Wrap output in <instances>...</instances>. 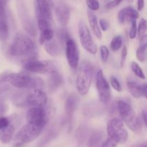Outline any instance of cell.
I'll use <instances>...</instances> for the list:
<instances>
[{
  "mask_svg": "<svg viewBox=\"0 0 147 147\" xmlns=\"http://www.w3.org/2000/svg\"><path fill=\"white\" fill-rule=\"evenodd\" d=\"M9 54L12 57H22L25 60H36L37 56V45L30 37L19 33L14 37L8 50Z\"/></svg>",
  "mask_w": 147,
  "mask_h": 147,
  "instance_id": "cell-1",
  "label": "cell"
},
{
  "mask_svg": "<svg viewBox=\"0 0 147 147\" xmlns=\"http://www.w3.org/2000/svg\"><path fill=\"white\" fill-rule=\"evenodd\" d=\"M8 83L21 89L40 88L44 86L42 79L24 73L4 72L0 75V83Z\"/></svg>",
  "mask_w": 147,
  "mask_h": 147,
  "instance_id": "cell-2",
  "label": "cell"
},
{
  "mask_svg": "<svg viewBox=\"0 0 147 147\" xmlns=\"http://www.w3.org/2000/svg\"><path fill=\"white\" fill-rule=\"evenodd\" d=\"M29 91H21L14 93L12 101L19 107L31 106L44 107L47 103V96L40 88L29 89Z\"/></svg>",
  "mask_w": 147,
  "mask_h": 147,
  "instance_id": "cell-3",
  "label": "cell"
},
{
  "mask_svg": "<svg viewBox=\"0 0 147 147\" xmlns=\"http://www.w3.org/2000/svg\"><path fill=\"white\" fill-rule=\"evenodd\" d=\"M116 108L122 122L134 133H140L142 131V123L140 119L136 116L131 106L123 100H119L116 103Z\"/></svg>",
  "mask_w": 147,
  "mask_h": 147,
  "instance_id": "cell-4",
  "label": "cell"
},
{
  "mask_svg": "<svg viewBox=\"0 0 147 147\" xmlns=\"http://www.w3.org/2000/svg\"><path fill=\"white\" fill-rule=\"evenodd\" d=\"M93 68L90 62H83L80 65L76 79L77 90L81 96H86L88 93L93 78Z\"/></svg>",
  "mask_w": 147,
  "mask_h": 147,
  "instance_id": "cell-5",
  "label": "cell"
},
{
  "mask_svg": "<svg viewBox=\"0 0 147 147\" xmlns=\"http://www.w3.org/2000/svg\"><path fill=\"white\" fill-rule=\"evenodd\" d=\"M43 129L40 126L27 123L15 135L14 147H22L26 144L33 142L41 134Z\"/></svg>",
  "mask_w": 147,
  "mask_h": 147,
  "instance_id": "cell-6",
  "label": "cell"
},
{
  "mask_svg": "<svg viewBox=\"0 0 147 147\" xmlns=\"http://www.w3.org/2000/svg\"><path fill=\"white\" fill-rule=\"evenodd\" d=\"M107 133L109 138L117 144H124L129 138L127 130L119 118H113L108 122Z\"/></svg>",
  "mask_w": 147,
  "mask_h": 147,
  "instance_id": "cell-7",
  "label": "cell"
},
{
  "mask_svg": "<svg viewBox=\"0 0 147 147\" xmlns=\"http://www.w3.org/2000/svg\"><path fill=\"white\" fill-rule=\"evenodd\" d=\"M23 67L27 71L40 74H50L52 72L57 70L55 64L51 60H30L24 63Z\"/></svg>",
  "mask_w": 147,
  "mask_h": 147,
  "instance_id": "cell-8",
  "label": "cell"
},
{
  "mask_svg": "<svg viewBox=\"0 0 147 147\" xmlns=\"http://www.w3.org/2000/svg\"><path fill=\"white\" fill-rule=\"evenodd\" d=\"M27 123L44 129L49 120L48 112L44 107H32L27 113Z\"/></svg>",
  "mask_w": 147,
  "mask_h": 147,
  "instance_id": "cell-9",
  "label": "cell"
},
{
  "mask_svg": "<svg viewBox=\"0 0 147 147\" xmlns=\"http://www.w3.org/2000/svg\"><path fill=\"white\" fill-rule=\"evenodd\" d=\"M80 41L83 48L92 55L97 53V47L92 37L89 28L85 23L80 22L78 26Z\"/></svg>",
  "mask_w": 147,
  "mask_h": 147,
  "instance_id": "cell-10",
  "label": "cell"
},
{
  "mask_svg": "<svg viewBox=\"0 0 147 147\" xmlns=\"http://www.w3.org/2000/svg\"><path fill=\"white\" fill-rule=\"evenodd\" d=\"M96 88L100 101L104 104L109 103L111 98V88L101 70H99L96 74Z\"/></svg>",
  "mask_w": 147,
  "mask_h": 147,
  "instance_id": "cell-11",
  "label": "cell"
},
{
  "mask_svg": "<svg viewBox=\"0 0 147 147\" xmlns=\"http://www.w3.org/2000/svg\"><path fill=\"white\" fill-rule=\"evenodd\" d=\"M52 1L45 0H37L34 1V11L37 20L53 22V12H52Z\"/></svg>",
  "mask_w": 147,
  "mask_h": 147,
  "instance_id": "cell-12",
  "label": "cell"
},
{
  "mask_svg": "<svg viewBox=\"0 0 147 147\" xmlns=\"http://www.w3.org/2000/svg\"><path fill=\"white\" fill-rule=\"evenodd\" d=\"M65 55L68 64L72 68H77L79 63V52L78 50L76 43L71 37H68L66 40L65 44Z\"/></svg>",
  "mask_w": 147,
  "mask_h": 147,
  "instance_id": "cell-13",
  "label": "cell"
},
{
  "mask_svg": "<svg viewBox=\"0 0 147 147\" xmlns=\"http://www.w3.org/2000/svg\"><path fill=\"white\" fill-rule=\"evenodd\" d=\"M55 12L59 24L63 27L68 24L70 19V9L66 3L58 1L55 3Z\"/></svg>",
  "mask_w": 147,
  "mask_h": 147,
  "instance_id": "cell-14",
  "label": "cell"
},
{
  "mask_svg": "<svg viewBox=\"0 0 147 147\" xmlns=\"http://www.w3.org/2000/svg\"><path fill=\"white\" fill-rule=\"evenodd\" d=\"M37 26L40 30V38H39L40 44L43 45L47 42L53 40L54 32H53L51 22L45 20H39L37 21Z\"/></svg>",
  "mask_w": 147,
  "mask_h": 147,
  "instance_id": "cell-15",
  "label": "cell"
},
{
  "mask_svg": "<svg viewBox=\"0 0 147 147\" xmlns=\"http://www.w3.org/2000/svg\"><path fill=\"white\" fill-rule=\"evenodd\" d=\"M19 7H20L19 13L20 15V20L22 22V25L24 30L31 35H35L37 33V30H36L34 22H33L30 14H29L28 11L26 7H24V5H22V4Z\"/></svg>",
  "mask_w": 147,
  "mask_h": 147,
  "instance_id": "cell-16",
  "label": "cell"
},
{
  "mask_svg": "<svg viewBox=\"0 0 147 147\" xmlns=\"http://www.w3.org/2000/svg\"><path fill=\"white\" fill-rule=\"evenodd\" d=\"M127 88L129 93L135 98H139L142 96L146 98L147 90L146 83L141 84L137 81H135L134 80L130 79L127 80Z\"/></svg>",
  "mask_w": 147,
  "mask_h": 147,
  "instance_id": "cell-17",
  "label": "cell"
},
{
  "mask_svg": "<svg viewBox=\"0 0 147 147\" xmlns=\"http://www.w3.org/2000/svg\"><path fill=\"white\" fill-rule=\"evenodd\" d=\"M139 17V14L136 9L131 7L123 8L118 14V22L120 24H123L126 22L136 20Z\"/></svg>",
  "mask_w": 147,
  "mask_h": 147,
  "instance_id": "cell-18",
  "label": "cell"
},
{
  "mask_svg": "<svg viewBox=\"0 0 147 147\" xmlns=\"http://www.w3.org/2000/svg\"><path fill=\"white\" fill-rule=\"evenodd\" d=\"M63 77L57 72V70L50 73V78H49L48 82H47V86H48V90L50 93H55L59 88L63 86Z\"/></svg>",
  "mask_w": 147,
  "mask_h": 147,
  "instance_id": "cell-19",
  "label": "cell"
},
{
  "mask_svg": "<svg viewBox=\"0 0 147 147\" xmlns=\"http://www.w3.org/2000/svg\"><path fill=\"white\" fill-rule=\"evenodd\" d=\"M14 131L15 129L12 123L0 128V142L5 144L9 143L13 139Z\"/></svg>",
  "mask_w": 147,
  "mask_h": 147,
  "instance_id": "cell-20",
  "label": "cell"
},
{
  "mask_svg": "<svg viewBox=\"0 0 147 147\" xmlns=\"http://www.w3.org/2000/svg\"><path fill=\"white\" fill-rule=\"evenodd\" d=\"M103 137L102 131L94 130L89 132L86 140V144L88 147H98Z\"/></svg>",
  "mask_w": 147,
  "mask_h": 147,
  "instance_id": "cell-21",
  "label": "cell"
},
{
  "mask_svg": "<svg viewBox=\"0 0 147 147\" xmlns=\"http://www.w3.org/2000/svg\"><path fill=\"white\" fill-rule=\"evenodd\" d=\"M78 105V97L75 94H71L67 98L65 103V112L69 117H71L76 111Z\"/></svg>",
  "mask_w": 147,
  "mask_h": 147,
  "instance_id": "cell-22",
  "label": "cell"
},
{
  "mask_svg": "<svg viewBox=\"0 0 147 147\" xmlns=\"http://www.w3.org/2000/svg\"><path fill=\"white\" fill-rule=\"evenodd\" d=\"M87 15L88 19L89 24H90V28H91L93 34H95V36H96L98 39H101V30H100V27H99L98 22L96 15L93 12V11H90V10H88V11Z\"/></svg>",
  "mask_w": 147,
  "mask_h": 147,
  "instance_id": "cell-23",
  "label": "cell"
},
{
  "mask_svg": "<svg viewBox=\"0 0 147 147\" xmlns=\"http://www.w3.org/2000/svg\"><path fill=\"white\" fill-rule=\"evenodd\" d=\"M45 49L46 52L51 56L57 57L61 54V48L60 45L53 39L45 43Z\"/></svg>",
  "mask_w": 147,
  "mask_h": 147,
  "instance_id": "cell-24",
  "label": "cell"
},
{
  "mask_svg": "<svg viewBox=\"0 0 147 147\" xmlns=\"http://www.w3.org/2000/svg\"><path fill=\"white\" fill-rule=\"evenodd\" d=\"M59 131L57 129V127H53L50 129V130H49V131H47V133L46 134L45 136L42 139V140L40 141V143L38 144V147H42L45 146L46 144L49 143V142H51L53 139H54L56 136H57V134L59 133Z\"/></svg>",
  "mask_w": 147,
  "mask_h": 147,
  "instance_id": "cell-25",
  "label": "cell"
},
{
  "mask_svg": "<svg viewBox=\"0 0 147 147\" xmlns=\"http://www.w3.org/2000/svg\"><path fill=\"white\" fill-rule=\"evenodd\" d=\"M89 131L87 128L82 126L79 128L76 133V139L79 144H83L86 140H87L88 136L89 134Z\"/></svg>",
  "mask_w": 147,
  "mask_h": 147,
  "instance_id": "cell-26",
  "label": "cell"
},
{
  "mask_svg": "<svg viewBox=\"0 0 147 147\" xmlns=\"http://www.w3.org/2000/svg\"><path fill=\"white\" fill-rule=\"evenodd\" d=\"M123 44V37L121 35H116L112 39L110 44V47L112 51L116 52L121 48Z\"/></svg>",
  "mask_w": 147,
  "mask_h": 147,
  "instance_id": "cell-27",
  "label": "cell"
},
{
  "mask_svg": "<svg viewBox=\"0 0 147 147\" xmlns=\"http://www.w3.org/2000/svg\"><path fill=\"white\" fill-rule=\"evenodd\" d=\"M131 68L132 72H133L135 76H137L140 79L145 80L146 77H145V74L144 73L143 70L141 68L140 66L136 62H132L131 64Z\"/></svg>",
  "mask_w": 147,
  "mask_h": 147,
  "instance_id": "cell-28",
  "label": "cell"
},
{
  "mask_svg": "<svg viewBox=\"0 0 147 147\" xmlns=\"http://www.w3.org/2000/svg\"><path fill=\"white\" fill-rule=\"evenodd\" d=\"M136 57L140 62H144L146 57V45L139 46L136 50Z\"/></svg>",
  "mask_w": 147,
  "mask_h": 147,
  "instance_id": "cell-29",
  "label": "cell"
},
{
  "mask_svg": "<svg viewBox=\"0 0 147 147\" xmlns=\"http://www.w3.org/2000/svg\"><path fill=\"white\" fill-rule=\"evenodd\" d=\"M146 30H147V25L146 21L145 19H142L139 22V27H138V32H139V38L142 37L146 36Z\"/></svg>",
  "mask_w": 147,
  "mask_h": 147,
  "instance_id": "cell-30",
  "label": "cell"
},
{
  "mask_svg": "<svg viewBox=\"0 0 147 147\" xmlns=\"http://www.w3.org/2000/svg\"><path fill=\"white\" fill-rule=\"evenodd\" d=\"M57 37H58L59 40L60 41V43L63 45L65 44L66 40L68 37H70V35H69L67 30H66L65 28H63L58 30V32H57Z\"/></svg>",
  "mask_w": 147,
  "mask_h": 147,
  "instance_id": "cell-31",
  "label": "cell"
},
{
  "mask_svg": "<svg viewBox=\"0 0 147 147\" xmlns=\"http://www.w3.org/2000/svg\"><path fill=\"white\" fill-rule=\"evenodd\" d=\"M100 58L103 63H107L109 57V50L106 45H102L100 48Z\"/></svg>",
  "mask_w": 147,
  "mask_h": 147,
  "instance_id": "cell-32",
  "label": "cell"
},
{
  "mask_svg": "<svg viewBox=\"0 0 147 147\" xmlns=\"http://www.w3.org/2000/svg\"><path fill=\"white\" fill-rule=\"evenodd\" d=\"M110 81H111V84L112 87L118 92H121L122 90V86L121 85L120 82L119 80L116 78V77L114 76H111L110 79Z\"/></svg>",
  "mask_w": 147,
  "mask_h": 147,
  "instance_id": "cell-33",
  "label": "cell"
},
{
  "mask_svg": "<svg viewBox=\"0 0 147 147\" xmlns=\"http://www.w3.org/2000/svg\"><path fill=\"white\" fill-rule=\"evenodd\" d=\"M137 32V24H136V20L131 21V27L130 31H129V37L131 39H134L136 36Z\"/></svg>",
  "mask_w": 147,
  "mask_h": 147,
  "instance_id": "cell-34",
  "label": "cell"
},
{
  "mask_svg": "<svg viewBox=\"0 0 147 147\" xmlns=\"http://www.w3.org/2000/svg\"><path fill=\"white\" fill-rule=\"evenodd\" d=\"M86 4L90 11H97L100 7V4L98 1H86Z\"/></svg>",
  "mask_w": 147,
  "mask_h": 147,
  "instance_id": "cell-35",
  "label": "cell"
},
{
  "mask_svg": "<svg viewBox=\"0 0 147 147\" xmlns=\"http://www.w3.org/2000/svg\"><path fill=\"white\" fill-rule=\"evenodd\" d=\"M126 57H127V47H126V45H124L123 47V49H122L121 54L120 65L121 67H123L124 66Z\"/></svg>",
  "mask_w": 147,
  "mask_h": 147,
  "instance_id": "cell-36",
  "label": "cell"
},
{
  "mask_svg": "<svg viewBox=\"0 0 147 147\" xmlns=\"http://www.w3.org/2000/svg\"><path fill=\"white\" fill-rule=\"evenodd\" d=\"M118 144L116 142H115L113 139H107L106 141H105L101 145H100V147H116L117 146Z\"/></svg>",
  "mask_w": 147,
  "mask_h": 147,
  "instance_id": "cell-37",
  "label": "cell"
},
{
  "mask_svg": "<svg viewBox=\"0 0 147 147\" xmlns=\"http://www.w3.org/2000/svg\"><path fill=\"white\" fill-rule=\"evenodd\" d=\"M98 24L100 25V28H101V30H103V31L106 32L109 30V22H108L107 20H105V19H103V18L100 19V20H99Z\"/></svg>",
  "mask_w": 147,
  "mask_h": 147,
  "instance_id": "cell-38",
  "label": "cell"
},
{
  "mask_svg": "<svg viewBox=\"0 0 147 147\" xmlns=\"http://www.w3.org/2000/svg\"><path fill=\"white\" fill-rule=\"evenodd\" d=\"M7 109H8V107H7L6 102L3 99L0 98V116H3V114L6 113Z\"/></svg>",
  "mask_w": 147,
  "mask_h": 147,
  "instance_id": "cell-39",
  "label": "cell"
},
{
  "mask_svg": "<svg viewBox=\"0 0 147 147\" xmlns=\"http://www.w3.org/2000/svg\"><path fill=\"white\" fill-rule=\"evenodd\" d=\"M121 3V1H109V2L106 4V7L107 9H111L115 8L117 6H119V4Z\"/></svg>",
  "mask_w": 147,
  "mask_h": 147,
  "instance_id": "cell-40",
  "label": "cell"
},
{
  "mask_svg": "<svg viewBox=\"0 0 147 147\" xmlns=\"http://www.w3.org/2000/svg\"><path fill=\"white\" fill-rule=\"evenodd\" d=\"M7 13V1H0V17Z\"/></svg>",
  "mask_w": 147,
  "mask_h": 147,
  "instance_id": "cell-41",
  "label": "cell"
},
{
  "mask_svg": "<svg viewBox=\"0 0 147 147\" xmlns=\"http://www.w3.org/2000/svg\"><path fill=\"white\" fill-rule=\"evenodd\" d=\"M144 7V1H142V0H139L137 1V8L139 11L143 9Z\"/></svg>",
  "mask_w": 147,
  "mask_h": 147,
  "instance_id": "cell-42",
  "label": "cell"
},
{
  "mask_svg": "<svg viewBox=\"0 0 147 147\" xmlns=\"http://www.w3.org/2000/svg\"><path fill=\"white\" fill-rule=\"evenodd\" d=\"M142 120H143L145 126H146V110H144L142 113Z\"/></svg>",
  "mask_w": 147,
  "mask_h": 147,
  "instance_id": "cell-43",
  "label": "cell"
},
{
  "mask_svg": "<svg viewBox=\"0 0 147 147\" xmlns=\"http://www.w3.org/2000/svg\"><path fill=\"white\" fill-rule=\"evenodd\" d=\"M131 147H147V144L146 142H144V143H140V144H136L134 145Z\"/></svg>",
  "mask_w": 147,
  "mask_h": 147,
  "instance_id": "cell-44",
  "label": "cell"
}]
</instances>
